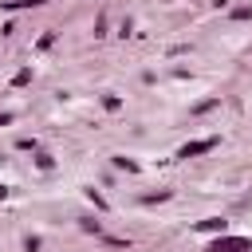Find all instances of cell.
I'll list each match as a JSON object with an SVG mask.
<instances>
[{"label": "cell", "instance_id": "6da1fadb", "mask_svg": "<svg viewBox=\"0 0 252 252\" xmlns=\"http://www.w3.org/2000/svg\"><path fill=\"white\" fill-rule=\"evenodd\" d=\"M209 150H217V138H201V142L181 146V158H197V154H209Z\"/></svg>", "mask_w": 252, "mask_h": 252}, {"label": "cell", "instance_id": "7a4b0ae2", "mask_svg": "<svg viewBox=\"0 0 252 252\" xmlns=\"http://www.w3.org/2000/svg\"><path fill=\"white\" fill-rule=\"evenodd\" d=\"M209 252H252V244H248V240H232V236H224V240H217Z\"/></svg>", "mask_w": 252, "mask_h": 252}]
</instances>
